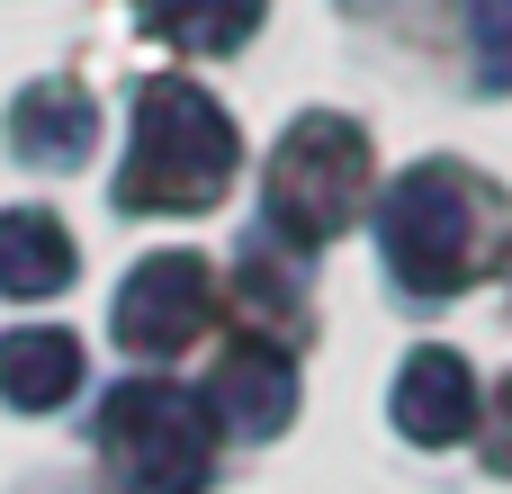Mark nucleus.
<instances>
[{
  "label": "nucleus",
  "instance_id": "nucleus-1",
  "mask_svg": "<svg viewBox=\"0 0 512 494\" xmlns=\"http://www.w3.org/2000/svg\"><path fill=\"white\" fill-rule=\"evenodd\" d=\"M234 162H243L234 117H225L198 81L162 72V81H144V99H135V144H126V171H117V207H135V216L216 207V198L234 189Z\"/></svg>",
  "mask_w": 512,
  "mask_h": 494
},
{
  "label": "nucleus",
  "instance_id": "nucleus-2",
  "mask_svg": "<svg viewBox=\"0 0 512 494\" xmlns=\"http://www.w3.org/2000/svg\"><path fill=\"white\" fill-rule=\"evenodd\" d=\"M477 243H486V189L459 171V162H414L387 180V207H378V252L396 270V288L414 297H459L468 270H477Z\"/></svg>",
  "mask_w": 512,
  "mask_h": 494
},
{
  "label": "nucleus",
  "instance_id": "nucleus-3",
  "mask_svg": "<svg viewBox=\"0 0 512 494\" xmlns=\"http://www.w3.org/2000/svg\"><path fill=\"white\" fill-rule=\"evenodd\" d=\"M207 396L171 387V378H126L99 405V450L126 494H198L216 477V432H207Z\"/></svg>",
  "mask_w": 512,
  "mask_h": 494
},
{
  "label": "nucleus",
  "instance_id": "nucleus-4",
  "mask_svg": "<svg viewBox=\"0 0 512 494\" xmlns=\"http://www.w3.org/2000/svg\"><path fill=\"white\" fill-rule=\"evenodd\" d=\"M360 198H369V135L351 117H333V108L297 117L279 135V153H270V189H261L270 225L288 243H333L360 216Z\"/></svg>",
  "mask_w": 512,
  "mask_h": 494
},
{
  "label": "nucleus",
  "instance_id": "nucleus-5",
  "mask_svg": "<svg viewBox=\"0 0 512 494\" xmlns=\"http://www.w3.org/2000/svg\"><path fill=\"white\" fill-rule=\"evenodd\" d=\"M207 306H216L207 261H198V252H153V261H135L126 288H117V342H126L135 360H171V351L198 342Z\"/></svg>",
  "mask_w": 512,
  "mask_h": 494
},
{
  "label": "nucleus",
  "instance_id": "nucleus-6",
  "mask_svg": "<svg viewBox=\"0 0 512 494\" xmlns=\"http://www.w3.org/2000/svg\"><path fill=\"white\" fill-rule=\"evenodd\" d=\"M396 432L414 441V450H450V441H468L477 432V378H468V360L459 351H414L405 369H396Z\"/></svg>",
  "mask_w": 512,
  "mask_h": 494
},
{
  "label": "nucleus",
  "instance_id": "nucleus-7",
  "mask_svg": "<svg viewBox=\"0 0 512 494\" xmlns=\"http://www.w3.org/2000/svg\"><path fill=\"white\" fill-rule=\"evenodd\" d=\"M207 414H216L225 432H243V441H270V432L297 414V369H288L270 342H243V351H225V369H216V387H207Z\"/></svg>",
  "mask_w": 512,
  "mask_h": 494
},
{
  "label": "nucleus",
  "instance_id": "nucleus-8",
  "mask_svg": "<svg viewBox=\"0 0 512 494\" xmlns=\"http://www.w3.org/2000/svg\"><path fill=\"white\" fill-rule=\"evenodd\" d=\"M90 135H99V108H90V90H72V81H36V90H18V108H9V144L27 153V162H81L90 153Z\"/></svg>",
  "mask_w": 512,
  "mask_h": 494
},
{
  "label": "nucleus",
  "instance_id": "nucleus-9",
  "mask_svg": "<svg viewBox=\"0 0 512 494\" xmlns=\"http://www.w3.org/2000/svg\"><path fill=\"white\" fill-rule=\"evenodd\" d=\"M72 234L45 207H0V297H54L72 288Z\"/></svg>",
  "mask_w": 512,
  "mask_h": 494
},
{
  "label": "nucleus",
  "instance_id": "nucleus-10",
  "mask_svg": "<svg viewBox=\"0 0 512 494\" xmlns=\"http://www.w3.org/2000/svg\"><path fill=\"white\" fill-rule=\"evenodd\" d=\"M72 387H81V342H72V333L27 324V333H9V342H0V396H9L18 414L63 405Z\"/></svg>",
  "mask_w": 512,
  "mask_h": 494
},
{
  "label": "nucleus",
  "instance_id": "nucleus-11",
  "mask_svg": "<svg viewBox=\"0 0 512 494\" xmlns=\"http://www.w3.org/2000/svg\"><path fill=\"white\" fill-rule=\"evenodd\" d=\"M144 27L189 45V54H225L261 27V0H144Z\"/></svg>",
  "mask_w": 512,
  "mask_h": 494
},
{
  "label": "nucleus",
  "instance_id": "nucleus-12",
  "mask_svg": "<svg viewBox=\"0 0 512 494\" xmlns=\"http://www.w3.org/2000/svg\"><path fill=\"white\" fill-rule=\"evenodd\" d=\"M468 36H477L486 81H495V90H512V0H468Z\"/></svg>",
  "mask_w": 512,
  "mask_h": 494
}]
</instances>
